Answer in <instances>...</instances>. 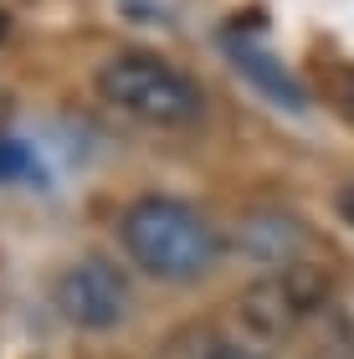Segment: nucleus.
Segmentation results:
<instances>
[{
    "mask_svg": "<svg viewBox=\"0 0 354 359\" xmlns=\"http://www.w3.org/2000/svg\"><path fill=\"white\" fill-rule=\"evenodd\" d=\"M118 247L144 277L185 287L221 267L226 236L211 226L205 210H196L180 195H139L118 216Z\"/></svg>",
    "mask_w": 354,
    "mask_h": 359,
    "instance_id": "obj_1",
    "label": "nucleus"
},
{
    "mask_svg": "<svg viewBox=\"0 0 354 359\" xmlns=\"http://www.w3.org/2000/svg\"><path fill=\"white\" fill-rule=\"evenodd\" d=\"M93 88L108 108L149 128H196L205 118L200 83L149 46H123V52L103 57L93 72Z\"/></svg>",
    "mask_w": 354,
    "mask_h": 359,
    "instance_id": "obj_2",
    "label": "nucleus"
},
{
    "mask_svg": "<svg viewBox=\"0 0 354 359\" xmlns=\"http://www.w3.org/2000/svg\"><path fill=\"white\" fill-rule=\"evenodd\" d=\"M329 292H334L329 267L293 262L282 272H267L262 283H252L241 292V323H247L257 339H287L329 303Z\"/></svg>",
    "mask_w": 354,
    "mask_h": 359,
    "instance_id": "obj_3",
    "label": "nucleus"
},
{
    "mask_svg": "<svg viewBox=\"0 0 354 359\" xmlns=\"http://www.w3.org/2000/svg\"><path fill=\"white\" fill-rule=\"evenodd\" d=\"M52 308L62 313V323H72L83 334H108L134 313V287H128L118 262L88 252V257H77V262H67L57 272Z\"/></svg>",
    "mask_w": 354,
    "mask_h": 359,
    "instance_id": "obj_4",
    "label": "nucleus"
},
{
    "mask_svg": "<svg viewBox=\"0 0 354 359\" xmlns=\"http://www.w3.org/2000/svg\"><path fill=\"white\" fill-rule=\"evenodd\" d=\"M231 247L247 257V262H257V267L282 272L293 262H308V257H303V247H308V226H303L293 210H278V205L247 210L241 226H236V236H231Z\"/></svg>",
    "mask_w": 354,
    "mask_h": 359,
    "instance_id": "obj_5",
    "label": "nucleus"
},
{
    "mask_svg": "<svg viewBox=\"0 0 354 359\" xmlns=\"http://www.w3.org/2000/svg\"><path fill=\"white\" fill-rule=\"evenodd\" d=\"M221 46H226V57H231V67L247 77V83L262 93V97H272L278 108H287V113H308V88L298 83L293 72L282 67L278 57H272V46L267 41H257V36H241L236 26H226L221 31Z\"/></svg>",
    "mask_w": 354,
    "mask_h": 359,
    "instance_id": "obj_6",
    "label": "nucleus"
},
{
    "mask_svg": "<svg viewBox=\"0 0 354 359\" xmlns=\"http://www.w3.org/2000/svg\"><path fill=\"white\" fill-rule=\"evenodd\" d=\"M200 359H272L262 344H252V339H211Z\"/></svg>",
    "mask_w": 354,
    "mask_h": 359,
    "instance_id": "obj_7",
    "label": "nucleus"
},
{
    "mask_svg": "<svg viewBox=\"0 0 354 359\" xmlns=\"http://www.w3.org/2000/svg\"><path fill=\"white\" fill-rule=\"evenodd\" d=\"M36 175V165H31V154L21 149V144L0 139V180H31Z\"/></svg>",
    "mask_w": 354,
    "mask_h": 359,
    "instance_id": "obj_8",
    "label": "nucleus"
},
{
    "mask_svg": "<svg viewBox=\"0 0 354 359\" xmlns=\"http://www.w3.org/2000/svg\"><path fill=\"white\" fill-rule=\"evenodd\" d=\"M334 205H339V216H344V226H354V180L334 195Z\"/></svg>",
    "mask_w": 354,
    "mask_h": 359,
    "instance_id": "obj_9",
    "label": "nucleus"
},
{
    "mask_svg": "<svg viewBox=\"0 0 354 359\" xmlns=\"http://www.w3.org/2000/svg\"><path fill=\"white\" fill-rule=\"evenodd\" d=\"M11 113H15V103H11V93H0V128L11 123Z\"/></svg>",
    "mask_w": 354,
    "mask_h": 359,
    "instance_id": "obj_10",
    "label": "nucleus"
},
{
    "mask_svg": "<svg viewBox=\"0 0 354 359\" xmlns=\"http://www.w3.org/2000/svg\"><path fill=\"white\" fill-rule=\"evenodd\" d=\"M6 36H11V11L0 6V46H6Z\"/></svg>",
    "mask_w": 354,
    "mask_h": 359,
    "instance_id": "obj_11",
    "label": "nucleus"
}]
</instances>
